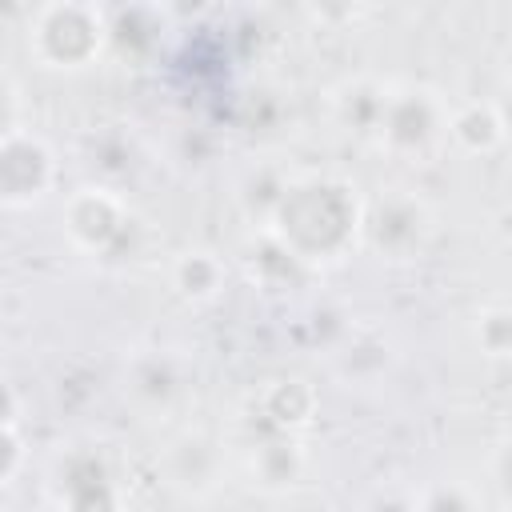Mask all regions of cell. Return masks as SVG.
Returning a JSON list of instances; mask_svg holds the SVG:
<instances>
[{"mask_svg":"<svg viewBox=\"0 0 512 512\" xmlns=\"http://www.w3.org/2000/svg\"><path fill=\"white\" fill-rule=\"evenodd\" d=\"M452 104L436 88H388L372 140L396 160H428L448 144Z\"/></svg>","mask_w":512,"mask_h":512,"instance_id":"cell-2","label":"cell"},{"mask_svg":"<svg viewBox=\"0 0 512 512\" xmlns=\"http://www.w3.org/2000/svg\"><path fill=\"white\" fill-rule=\"evenodd\" d=\"M124 392L132 396L136 408L144 412H164L176 404L180 396V372L168 356L160 352H148V356H136L124 372Z\"/></svg>","mask_w":512,"mask_h":512,"instance_id":"cell-9","label":"cell"},{"mask_svg":"<svg viewBox=\"0 0 512 512\" xmlns=\"http://www.w3.org/2000/svg\"><path fill=\"white\" fill-rule=\"evenodd\" d=\"M28 44L44 68L80 72L108 48V16L88 4H48L36 12Z\"/></svg>","mask_w":512,"mask_h":512,"instance_id":"cell-3","label":"cell"},{"mask_svg":"<svg viewBox=\"0 0 512 512\" xmlns=\"http://www.w3.org/2000/svg\"><path fill=\"white\" fill-rule=\"evenodd\" d=\"M172 284H176V292L180 296H188V300H208V296H216L220 292V284H224V268H220V260L212 256V252H184L176 264H172Z\"/></svg>","mask_w":512,"mask_h":512,"instance_id":"cell-12","label":"cell"},{"mask_svg":"<svg viewBox=\"0 0 512 512\" xmlns=\"http://www.w3.org/2000/svg\"><path fill=\"white\" fill-rule=\"evenodd\" d=\"M52 180H56V164L40 136H28L20 128L8 140H0V204L8 208L40 204Z\"/></svg>","mask_w":512,"mask_h":512,"instance_id":"cell-6","label":"cell"},{"mask_svg":"<svg viewBox=\"0 0 512 512\" xmlns=\"http://www.w3.org/2000/svg\"><path fill=\"white\" fill-rule=\"evenodd\" d=\"M360 512H420V508H416V496L404 488H376L360 504Z\"/></svg>","mask_w":512,"mask_h":512,"instance_id":"cell-16","label":"cell"},{"mask_svg":"<svg viewBox=\"0 0 512 512\" xmlns=\"http://www.w3.org/2000/svg\"><path fill=\"white\" fill-rule=\"evenodd\" d=\"M128 228H132V212L112 188L84 184V188H76L68 196L64 232H68L72 248H80L88 256H112L124 244Z\"/></svg>","mask_w":512,"mask_h":512,"instance_id":"cell-5","label":"cell"},{"mask_svg":"<svg viewBox=\"0 0 512 512\" xmlns=\"http://www.w3.org/2000/svg\"><path fill=\"white\" fill-rule=\"evenodd\" d=\"M20 460H24V444H20L16 428H0V484H8L16 476Z\"/></svg>","mask_w":512,"mask_h":512,"instance_id":"cell-17","label":"cell"},{"mask_svg":"<svg viewBox=\"0 0 512 512\" xmlns=\"http://www.w3.org/2000/svg\"><path fill=\"white\" fill-rule=\"evenodd\" d=\"M12 132H20V88L0 68V140H8Z\"/></svg>","mask_w":512,"mask_h":512,"instance_id":"cell-15","label":"cell"},{"mask_svg":"<svg viewBox=\"0 0 512 512\" xmlns=\"http://www.w3.org/2000/svg\"><path fill=\"white\" fill-rule=\"evenodd\" d=\"M432 208L412 188H388L372 204H364L360 244L380 260H416L432 240Z\"/></svg>","mask_w":512,"mask_h":512,"instance_id":"cell-4","label":"cell"},{"mask_svg":"<svg viewBox=\"0 0 512 512\" xmlns=\"http://www.w3.org/2000/svg\"><path fill=\"white\" fill-rule=\"evenodd\" d=\"M16 412H20L16 388L8 376H0V428H16Z\"/></svg>","mask_w":512,"mask_h":512,"instance_id":"cell-18","label":"cell"},{"mask_svg":"<svg viewBox=\"0 0 512 512\" xmlns=\"http://www.w3.org/2000/svg\"><path fill=\"white\" fill-rule=\"evenodd\" d=\"M364 200L336 176H288L264 232L300 264H336L360 244Z\"/></svg>","mask_w":512,"mask_h":512,"instance_id":"cell-1","label":"cell"},{"mask_svg":"<svg viewBox=\"0 0 512 512\" xmlns=\"http://www.w3.org/2000/svg\"><path fill=\"white\" fill-rule=\"evenodd\" d=\"M508 140V120L496 100H468L452 104L448 112V144L468 156H496Z\"/></svg>","mask_w":512,"mask_h":512,"instance_id":"cell-8","label":"cell"},{"mask_svg":"<svg viewBox=\"0 0 512 512\" xmlns=\"http://www.w3.org/2000/svg\"><path fill=\"white\" fill-rule=\"evenodd\" d=\"M476 344H480V356L508 360V348H512V312L500 300L496 304H484L476 312Z\"/></svg>","mask_w":512,"mask_h":512,"instance_id":"cell-13","label":"cell"},{"mask_svg":"<svg viewBox=\"0 0 512 512\" xmlns=\"http://www.w3.org/2000/svg\"><path fill=\"white\" fill-rule=\"evenodd\" d=\"M60 512H120V484L100 452H68L56 468Z\"/></svg>","mask_w":512,"mask_h":512,"instance_id":"cell-7","label":"cell"},{"mask_svg":"<svg viewBox=\"0 0 512 512\" xmlns=\"http://www.w3.org/2000/svg\"><path fill=\"white\" fill-rule=\"evenodd\" d=\"M416 508L420 512H484V504L476 500V492L464 488L460 480H440V484L424 488L416 496Z\"/></svg>","mask_w":512,"mask_h":512,"instance_id":"cell-14","label":"cell"},{"mask_svg":"<svg viewBox=\"0 0 512 512\" xmlns=\"http://www.w3.org/2000/svg\"><path fill=\"white\" fill-rule=\"evenodd\" d=\"M300 468H304V456H300V444H296L288 432H276L272 440H264V444L252 452V472H256L264 484L288 488V484H296Z\"/></svg>","mask_w":512,"mask_h":512,"instance_id":"cell-11","label":"cell"},{"mask_svg":"<svg viewBox=\"0 0 512 512\" xmlns=\"http://www.w3.org/2000/svg\"><path fill=\"white\" fill-rule=\"evenodd\" d=\"M312 408H316V396L304 380H276L264 396V412L268 420L280 428V432H296L312 420Z\"/></svg>","mask_w":512,"mask_h":512,"instance_id":"cell-10","label":"cell"}]
</instances>
